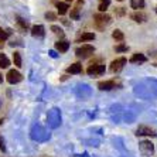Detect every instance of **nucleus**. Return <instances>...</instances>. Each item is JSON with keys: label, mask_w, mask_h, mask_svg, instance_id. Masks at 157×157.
<instances>
[{"label": "nucleus", "mask_w": 157, "mask_h": 157, "mask_svg": "<svg viewBox=\"0 0 157 157\" xmlns=\"http://www.w3.org/2000/svg\"><path fill=\"white\" fill-rule=\"evenodd\" d=\"M68 48H70V43H67V41H58V43H55V50H58L59 52H67Z\"/></svg>", "instance_id": "nucleus-9"}, {"label": "nucleus", "mask_w": 157, "mask_h": 157, "mask_svg": "<svg viewBox=\"0 0 157 157\" xmlns=\"http://www.w3.org/2000/svg\"><path fill=\"white\" fill-rule=\"evenodd\" d=\"M139 149L144 156H151L153 151H154V147L150 142H140L139 143Z\"/></svg>", "instance_id": "nucleus-5"}, {"label": "nucleus", "mask_w": 157, "mask_h": 157, "mask_svg": "<svg viewBox=\"0 0 157 157\" xmlns=\"http://www.w3.org/2000/svg\"><path fill=\"white\" fill-rule=\"evenodd\" d=\"M13 62H14V65L17 68L21 67V55H20V52H17V51L13 52Z\"/></svg>", "instance_id": "nucleus-18"}, {"label": "nucleus", "mask_w": 157, "mask_h": 157, "mask_svg": "<svg viewBox=\"0 0 157 157\" xmlns=\"http://www.w3.org/2000/svg\"><path fill=\"white\" fill-rule=\"evenodd\" d=\"M68 2H70V0H68Z\"/></svg>", "instance_id": "nucleus-35"}, {"label": "nucleus", "mask_w": 157, "mask_h": 157, "mask_svg": "<svg viewBox=\"0 0 157 157\" xmlns=\"http://www.w3.org/2000/svg\"><path fill=\"white\" fill-rule=\"evenodd\" d=\"M95 38V34L94 33H82L79 36V38H78V43H81V41H91Z\"/></svg>", "instance_id": "nucleus-14"}, {"label": "nucleus", "mask_w": 157, "mask_h": 157, "mask_svg": "<svg viewBox=\"0 0 157 157\" xmlns=\"http://www.w3.org/2000/svg\"><path fill=\"white\" fill-rule=\"evenodd\" d=\"M77 55L78 57H89V55H92L94 52H95V48L92 47V45H89V44H84L82 47H79V48H77Z\"/></svg>", "instance_id": "nucleus-2"}, {"label": "nucleus", "mask_w": 157, "mask_h": 157, "mask_svg": "<svg viewBox=\"0 0 157 157\" xmlns=\"http://www.w3.org/2000/svg\"><path fill=\"white\" fill-rule=\"evenodd\" d=\"M86 72H88V75H94V77L102 75L105 72V65H102V64H92V65H89Z\"/></svg>", "instance_id": "nucleus-4"}, {"label": "nucleus", "mask_w": 157, "mask_h": 157, "mask_svg": "<svg viewBox=\"0 0 157 157\" xmlns=\"http://www.w3.org/2000/svg\"><path fill=\"white\" fill-rule=\"evenodd\" d=\"M10 36V31H6V30H3V29H0V40L2 41H4L7 37Z\"/></svg>", "instance_id": "nucleus-24"}, {"label": "nucleus", "mask_w": 157, "mask_h": 157, "mask_svg": "<svg viewBox=\"0 0 157 157\" xmlns=\"http://www.w3.org/2000/svg\"><path fill=\"white\" fill-rule=\"evenodd\" d=\"M129 61H130V62H144V61H146V57H144L143 54H139V52H137V54L132 55Z\"/></svg>", "instance_id": "nucleus-16"}, {"label": "nucleus", "mask_w": 157, "mask_h": 157, "mask_svg": "<svg viewBox=\"0 0 157 157\" xmlns=\"http://www.w3.org/2000/svg\"><path fill=\"white\" fill-rule=\"evenodd\" d=\"M117 2H123V0H117Z\"/></svg>", "instance_id": "nucleus-33"}, {"label": "nucleus", "mask_w": 157, "mask_h": 157, "mask_svg": "<svg viewBox=\"0 0 157 157\" xmlns=\"http://www.w3.org/2000/svg\"><path fill=\"white\" fill-rule=\"evenodd\" d=\"M6 79H7L9 84L14 85V84H18V82H20V81L23 79V77H21V74L18 72V71H16V70H10V71L7 72V75H6Z\"/></svg>", "instance_id": "nucleus-3"}, {"label": "nucleus", "mask_w": 157, "mask_h": 157, "mask_svg": "<svg viewBox=\"0 0 157 157\" xmlns=\"http://www.w3.org/2000/svg\"><path fill=\"white\" fill-rule=\"evenodd\" d=\"M45 18L50 20V21H54V20H57V14L52 13V11H47V13H45Z\"/></svg>", "instance_id": "nucleus-23"}, {"label": "nucleus", "mask_w": 157, "mask_h": 157, "mask_svg": "<svg viewBox=\"0 0 157 157\" xmlns=\"http://www.w3.org/2000/svg\"><path fill=\"white\" fill-rule=\"evenodd\" d=\"M81 71H82V65H81L79 62H75V64H72L71 67H68L67 72L68 74H79Z\"/></svg>", "instance_id": "nucleus-12"}, {"label": "nucleus", "mask_w": 157, "mask_h": 157, "mask_svg": "<svg viewBox=\"0 0 157 157\" xmlns=\"http://www.w3.org/2000/svg\"><path fill=\"white\" fill-rule=\"evenodd\" d=\"M3 44H4V43H3V41H2V40H0V48L3 47Z\"/></svg>", "instance_id": "nucleus-30"}, {"label": "nucleus", "mask_w": 157, "mask_h": 157, "mask_svg": "<svg viewBox=\"0 0 157 157\" xmlns=\"http://www.w3.org/2000/svg\"><path fill=\"white\" fill-rule=\"evenodd\" d=\"M115 51L117 52H123V51H128V45H124V44H119L115 47Z\"/></svg>", "instance_id": "nucleus-25"}, {"label": "nucleus", "mask_w": 157, "mask_h": 157, "mask_svg": "<svg viewBox=\"0 0 157 157\" xmlns=\"http://www.w3.org/2000/svg\"><path fill=\"white\" fill-rule=\"evenodd\" d=\"M51 30H52V31H54L55 34H59V37H62V36H64V33H62V30L59 29V27H57V26H52V27H51Z\"/></svg>", "instance_id": "nucleus-26"}, {"label": "nucleus", "mask_w": 157, "mask_h": 157, "mask_svg": "<svg viewBox=\"0 0 157 157\" xmlns=\"http://www.w3.org/2000/svg\"><path fill=\"white\" fill-rule=\"evenodd\" d=\"M57 9H58V13L59 16H64L68 11V9H70V6H68V3H64V2H59V3H57Z\"/></svg>", "instance_id": "nucleus-13"}, {"label": "nucleus", "mask_w": 157, "mask_h": 157, "mask_svg": "<svg viewBox=\"0 0 157 157\" xmlns=\"http://www.w3.org/2000/svg\"><path fill=\"white\" fill-rule=\"evenodd\" d=\"M130 6L135 10H140L144 7V0H130Z\"/></svg>", "instance_id": "nucleus-15"}, {"label": "nucleus", "mask_w": 157, "mask_h": 157, "mask_svg": "<svg viewBox=\"0 0 157 157\" xmlns=\"http://www.w3.org/2000/svg\"><path fill=\"white\" fill-rule=\"evenodd\" d=\"M124 9L123 7H117V9H115V14L116 16H124Z\"/></svg>", "instance_id": "nucleus-27"}, {"label": "nucleus", "mask_w": 157, "mask_h": 157, "mask_svg": "<svg viewBox=\"0 0 157 157\" xmlns=\"http://www.w3.org/2000/svg\"><path fill=\"white\" fill-rule=\"evenodd\" d=\"M156 11H157V9H156Z\"/></svg>", "instance_id": "nucleus-34"}, {"label": "nucleus", "mask_w": 157, "mask_h": 157, "mask_svg": "<svg viewBox=\"0 0 157 157\" xmlns=\"http://www.w3.org/2000/svg\"><path fill=\"white\" fill-rule=\"evenodd\" d=\"M0 150H6V146H4V140H3V137L0 136Z\"/></svg>", "instance_id": "nucleus-28"}, {"label": "nucleus", "mask_w": 157, "mask_h": 157, "mask_svg": "<svg viewBox=\"0 0 157 157\" xmlns=\"http://www.w3.org/2000/svg\"><path fill=\"white\" fill-rule=\"evenodd\" d=\"M109 4H110V0H101V2H99V6H98L99 11H101V13H105V11L108 10V7H109Z\"/></svg>", "instance_id": "nucleus-17"}, {"label": "nucleus", "mask_w": 157, "mask_h": 157, "mask_svg": "<svg viewBox=\"0 0 157 157\" xmlns=\"http://www.w3.org/2000/svg\"><path fill=\"white\" fill-rule=\"evenodd\" d=\"M71 18H72V20H78V18H79V9L78 7H74L72 10H71Z\"/></svg>", "instance_id": "nucleus-22"}, {"label": "nucleus", "mask_w": 157, "mask_h": 157, "mask_svg": "<svg viewBox=\"0 0 157 157\" xmlns=\"http://www.w3.org/2000/svg\"><path fill=\"white\" fill-rule=\"evenodd\" d=\"M94 18H95L96 27H99V29H102V27H105L106 24L110 23V16L106 14V13H98V14L94 16Z\"/></svg>", "instance_id": "nucleus-1"}, {"label": "nucleus", "mask_w": 157, "mask_h": 157, "mask_svg": "<svg viewBox=\"0 0 157 157\" xmlns=\"http://www.w3.org/2000/svg\"><path fill=\"white\" fill-rule=\"evenodd\" d=\"M0 108H2V101H0Z\"/></svg>", "instance_id": "nucleus-32"}, {"label": "nucleus", "mask_w": 157, "mask_h": 157, "mask_svg": "<svg viewBox=\"0 0 157 157\" xmlns=\"http://www.w3.org/2000/svg\"><path fill=\"white\" fill-rule=\"evenodd\" d=\"M130 18L133 20V21H136V23H144L146 21V18H147V16L144 14L143 11L136 10L135 13H132L130 14Z\"/></svg>", "instance_id": "nucleus-7"}, {"label": "nucleus", "mask_w": 157, "mask_h": 157, "mask_svg": "<svg viewBox=\"0 0 157 157\" xmlns=\"http://www.w3.org/2000/svg\"><path fill=\"white\" fill-rule=\"evenodd\" d=\"M17 24L20 26V29H23V30H27V29L30 27V26H29V23H27L26 20H23L21 17H17Z\"/></svg>", "instance_id": "nucleus-21"}, {"label": "nucleus", "mask_w": 157, "mask_h": 157, "mask_svg": "<svg viewBox=\"0 0 157 157\" xmlns=\"http://www.w3.org/2000/svg\"><path fill=\"white\" fill-rule=\"evenodd\" d=\"M124 64H126V58H123V57L116 58L115 61H112V64H110V71H112V72H119V71L124 67Z\"/></svg>", "instance_id": "nucleus-6"}, {"label": "nucleus", "mask_w": 157, "mask_h": 157, "mask_svg": "<svg viewBox=\"0 0 157 157\" xmlns=\"http://www.w3.org/2000/svg\"><path fill=\"white\" fill-rule=\"evenodd\" d=\"M112 37H113L116 41H123V38H124L123 33H122L121 30H115L113 33H112Z\"/></svg>", "instance_id": "nucleus-20"}, {"label": "nucleus", "mask_w": 157, "mask_h": 157, "mask_svg": "<svg viewBox=\"0 0 157 157\" xmlns=\"http://www.w3.org/2000/svg\"><path fill=\"white\" fill-rule=\"evenodd\" d=\"M31 34H33L34 37H43L44 36V27L41 26V24L33 26L31 27Z\"/></svg>", "instance_id": "nucleus-11"}, {"label": "nucleus", "mask_w": 157, "mask_h": 157, "mask_svg": "<svg viewBox=\"0 0 157 157\" xmlns=\"http://www.w3.org/2000/svg\"><path fill=\"white\" fill-rule=\"evenodd\" d=\"M2 123H3V119H0V124H2Z\"/></svg>", "instance_id": "nucleus-31"}, {"label": "nucleus", "mask_w": 157, "mask_h": 157, "mask_svg": "<svg viewBox=\"0 0 157 157\" xmlns=\"http://www.w3.org/2000/svg\"><path fill=\"white\" fill-rule=\"evenodd\" d=\"M136 135H150V136H156L157 133L153 130V129H149L146 128V126H140L139 129H137V133Z\"/></svg>", "instance_id": "nucleus-10"}, {"label": "nucleus", "mask_w": 157, "mask_h": 157, "mask_svg": "<svg viewBox=\"0 0 157 157\" xmlns=\"http://www.w3.org/2000/svg\"><path fill=\"white\" fill-rule=\"evenodd\" d=\"M98 88L102 89V91H109V89L116 88V82H115V81H102V82L98 84Z\"/></svg>", "instance_id": "nucleus-8"}, {"label": "nucleus", "mask_w": 157, "mask_h": 157, "mask_svg": "<svg viewBox=\"0 0 157 157\" xmlns=\"http://www.w3.org/2000/svg\"><path fill=\"white\" fill-rule=\"evenodd\" d=\"M3 82V77H2V74H0V84Z\"/></svg>", "instance_id": "nucleus-29"}, {"label": "nucleus", "mask_w": 157, "mask_h": 157, "mask_svg": "<svg viewBox=\"0 0 157 157\" xmlns=\"http://www.w3.org/2000/svg\"><path fill=\"white\" fill-rule=\"evenodd\" d=\"M10 65V61L4 54H0V68H9Z\"/></svg>", "instance_id": "nucleus-19"}]
</instances>
